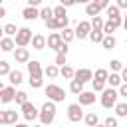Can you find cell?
Wrapping results in <instances>:
<instances>
[{
    "mask_svg": "<svg viewBox=\"0 0 127 127\" xmlns=\"http://www.w3.org/2000/svg\"><path fill=\"white\" fill-rule=\"evenodd\" d=\"M28 71H30V77H40V75H44V69H42V65H40V62H36V60H30L28 64Z\"/></svg>",
    "mask_w": 127,
    "mask_h": 127,
    "instance_id": "cell-12",
    "label": "cell"
},
{
    "mask_svg": "<svg viewBox=\"0 0 127 127\" xmlns=\"http://www.w3.org/2000/svg\"><path fill=\"white\" fill-rule=\"evenodd\" d=\"M109 65H111V71H113V73H115V71H121V69H123V64H121L119 60H111V62H109Z\"/></svg>",
    "mask_w": 127,
    "mask_h": 127,
    "instance_id": "cell-39",
    "label": "cell"
},
{
    "mask_svg": "<svg viewBox=\"0 0 127 127\" xmlns=\"http://www.w3.org/2000/svg\"><path fill=\"white\" fill-rule=\"evenodd\" d=\"M14 97H16V89L12 85H6L0 93V103H10V101H14Z\"/></svg>",
    "mask_w": 127,
    "mask_h": 127,
    "instance_id": "cell-13",
    "label": "cell"
},
{
    "mask_svg": "<svg viewBox=\"0 0 127 127\" xmlns=\"http://www.w3.org/2000/svg\"><path fill=\"white\" fill-rule=\"evenodd\" d=\"M4 16H6V8H4V6H0V18H4Z\"/></svg>",
    "mask_w": 127,
    "mask_h": 127,
    "instance_id": "cell-52",
    "label": "cell"
},
{
    "mask_svg": "<svg viewBox=\"0 0 127 127\" xmlns=\"http://www.w3.org/2000/svg\"><path fill=\"white\" fill-rule=\"evenodd\" d=\"M22 18H24V20H36V18H40V12H38L36 8L26 6V8L22 10Z\"/></svg>",
    "mask_w": 127,
    "mask_h": 127,
    "instance_id": "cell-17",
    "label": "cell"
},
{
    "mask_svg": "<svg viewBox=\"0 0 127 127\" xmlns=\"http://www.w3.org/2000/svg\"><path fill=\"white\" fill-rule=\"evenodd\" d=\"M91 85H93V93H95V91H103L107 83L105 81H99V79H91Z\"/></svg>",
    "mask_w": 127,
    "mask_h": 127,
    "instance_id": "cell-37",
    "label": "cell"
},
{
    "mask_svg": "<svg viewBox=\"0 0 127 127\" xmlns=\"http://www.w3.org/2000/svg\"><path fill=\"white\" fill-rule=\"evenodd\" d=\"M117 93H119L121 97H127V83H121L119 89H117Z\"/></svg>",
    "mask_w": 127,
    "mask_h": 127,
    "instance_id": "cell-45",
    "label": "cell"
},
{
    "mask_svg": "<svg viewBox=\"0 0 127 127\" xmlns=\"http://www.w3.org/2000/svg\"><path fill=\"white\" fill-rule=\"evenodd\" d=\"M54 10V18H65L67 14H65V8L60 4V6H56V8H52Z\"/></svg>",
    "mask_w": 127,
    "mask_h": 127,
    "instance_id": "cell-35",
    "label": "cell"
},
{
    "mask_svg": "<svg viewBox=\"0 0 127 127\" xmlns=\"http://www.w3.org/2000/svg\"><path fill=\"white\" fill-rule=\"evenodd\" d=\"M67 119H69L71 123H79V121L83 119V109H81V105H77V103L67 105Z\"/></svg>",
    "mask_w": 127,
    "mask_h": 127,
    "instance_id": "cell-6",
    "label": "cell"
},
{
    "mask_svg": "<svg viewBox=\"0 0 127 127\" xmlns=\"http://www.w3.org/2000/svg\"><path fill=\"white\" fill-rule=\"evenodd\" d=\"M69 91L75 93V95H79V93L83 91V83H79L77 79H71V81H69Z\"/></svg>",
    "mask_w": 127,
    "mask_h": 127,
    "instance_id": "cell-29",
    "label": "cell"
},
{
    "mask_svg": "<svg viewBox=\"0 0 127 127\" xmlns=\"http://www.w3.org/2000/svg\"><path fill=\"white\" fill-rule=\"evenodd\" d=\"M119 75H121V81H123V83H127V67H123Z\"/></svg>",
    "mask_w": 127,
    "mask_h": 127,
    "instance_id": "cell-49",
    "label": "cell"
},
{
    "mask_svg": "<svg viewBox=\"0 0 127 127\" xmlns=\"http://www.w3.org/2000/svg\"><path fill=\"white\" fill-rule=\"evenodd\" d=\"M107 75H109V71H107L105 67H99V69H95V73H93V79H99V81H107Z\"/></svg>",
    "mask_w": 127,
    "mask_h": 127,
    "instance_id": "cell-31",
    "label": "cell"
},
{
    "mask_svg": "<svg viewBox=\"0 0 127 127\" xmlns=\"http://www.w3.org/2000/svg\"><path fill=\"white\" fill-rule=\"evenodd\" d=\"M34 127H42V125H34Z\"/></svg>",
    "mask_w": 127,
    "mask_h": 127,
    "instance_id": "cell-57",
    "label": "cell"
},
{
    "mask_svg": "<svg viewBox=\"0 0 127 127\" xmlns=\"http://www.w3.org/2000/svg\"><path fill=\"white\" fill-rule=\"evenodd\" d=\"M30 42H32V30L30 28H20L16 32V36H14V44L18 48H26Z\"/></svg>",
    "mask_w": 127,
    "mask_h": 127,
    "instance_id": "cell-4",
    "label": "cell"
},
{
    "mask_svg": "<svg viewBox=\"0 0 127 127\" xmlns=\"http://www.w3.org/2000/svg\"><path fill=\"white\" fill-rule=\"evenodd\" d=\"M64 42H62V36H60V32H52L48 38H46V46L48 48H52V50H60V46H62Z\"/></svg>",
    "mask_w": 127,
    "mask_h": 127,
    "instance_id": "cell-9",
    "label": "cell"
},
{
    "mask_svg": "<svg viewBox=\"0 0 127 127\" xmlns=\"http://www.w3.org/2000/svg\"><path fill=\"white\" fill-rule=\"evenodd\" d=\"M125 44H127V40H125Z\"/></svg>",
    "mask_w": 127,
    "mask_h": 127,
    "instance_id": "cell-58",
    "label": "cell"
},
{
    "mask_svg": "<svg viewBox=\"0 0 127 127\" xmlns=\"http://www.w3.org/2000/svg\"><path fill=\"white\" fill-rule=\"evenodd\" d=\"M91 30L93 32H103V24H105V20L101 18V16H95V18H91Z\"/></svg>",
    "mask_w": 127,
    "mask_h": 127,
    "instance_id": "cell-21",
    "label": "cell"
},
{
    "mask_svg": "<svg viewBox=\"0 0 127 127\" xmlns=\"http://www.w3.org/2000/svg\"><path fill=\"white\" fill-rule=\"evenodd\" d=\"M28 83H30L34 89H38V87H42V85H44V79H42V75H40V77H30V79H28Z\"/></svg>",
    "mask_w": 127,
    "mask_h": 127,
    "instance_id": "cell-36",
    "label": "cell"
},
{
    "mask_svg": "<svg viewBox=\"0 0 127 127\" xmlns=\"http://www.w3.org/2000/svg\"><path fill=\"white\" fill-rule=\"evenodd\" d=\"M73 4H75L73 0H62V6H64V8H67V6H73Z\"/></svg>",
    "mask_w": 127,
    "mask_h": 127,
    "instance_id": "cell-50",
    "label": "cell"
},
{
    "mask_svg": "<svg viewBox=\"0 0 127 127\" xmlns=\"http://www.w3.org/2000/svg\"><path fill=\"white\" fill-rule=\"evenodd\" d=\"M123 28H125V32H127V14H125V20H123Z\"/></svg>",
    "mask_w": 127,
    "mask_h": 127,
    "instance_id": "cell-53",
    "label": "cell"
},
{
    "mask_svg": "<svg viewBox=\"0 0 127 127\" xmlns=\"http://www.w3.org/2000/svg\"><path fill=\"white\" fill-rule=\"evenodd\" d=\"M115 44H117V40H115L113 36H103V40H101V46H103L105 50H113Z\"/></svg>",
    "mask_w": 127,
    "mask_h": 127,
    "instance_id": "cell-25",
    "label": "cell"
},
{
    "mask_svg": "<svg viewBox=\"0 0 127 127\" xmlns=\"http://www.w3.org/2000/svg\"><path fill=\"white\" fill-rule=\"evenodd\" d=\"M119 26H123V18H121V16H119V18H109V20H105V24H103V36H113V32H115Z\"/></svg>",
    "mask_w": 127,
    "mask_h": 127,
    "instance_id": "cell-5",
    "label": "cell"
},
{
    "mask_svg": "<svg viewBox=\"0 0 127 127\" xmlns=\"http://www.w3.org/2000/svg\"><path fill=\"white\" fill-rule=\"evenodd\" d=\"M22 113H24V119H26V121H34V119L40 115V111L36 109V105L30 103V101H26V103L22 105Z\"/></svg>",
    "mask_w": 127,
    "mask_h": 127,
    "instance_id": "cell-8",
    "label": "cell"
},
{
    "mask_svg": "<svg viewBox=\"0 0 127 127\" xmlns=\"http://www.w3.org/2000/svg\"><path fill=\"white\" fill-rule=\"evenodd\" d=\"M0 125H6V111H0Z\"/></svg>",
    "mask_w": 127,
    "mask_h": 127,
    "instance_id": "cell-51",
    "label": "cell"
},
{
    "mask_svg": "<svg viewBox=\"0 0 127 127\" xmlns=\"http://www.w3.org/2000/svg\"><path fill=\"white\" fill-rule=\"evenodd\" d=\"M2 32L6 34V38H14L18 28H16V24H6V26H2Z\"/></svg>",
    "mask_w": 127,
    "mask_h": 127,
    "instance_id": "cell-28",
    "label": "cell"
},
{
    "mask_svg": "<svg viewBox=\"0 0 127 127\" xmlns=\"http://www.w3.org/2000/svg\"><path fill=\"white\" fill-rule=\"evenodd\" d=\"M99 12H101V8H99V4H97V2H89V4L85 6V14H87V16H91V18L99 16Z\"/></svg>",
    "mask_w": 127,
    "mask_h": 127,
    "instance_id": "cell-18",
    "label": "cell"
},
{
    "mask_svg": "<svg viewBox=\"0 0 127 127\" xmlns=\"http://www.w3.org/2000/svg\"><path fill=\"white\" fill-rule=\"evenodd\" d=\"M44 75H46V77H50V79H54V77H58V75H60V67H56L54 64H50L48 67H44Z\"/></svg>",
    "mask_w": 127,
    "mask_h": 127,
    "instance_id": "cell-22",
    "label": "cell"
},
{
    "mask_svg": "<svg viewBox=\"0 0 127 127\" xmlns=\"http://www.w3.org/2000/svg\"><path fill=\"white\" fill-rule=\"evenodd\" d=\"M40 4H42V0H28V6L30 8H38Z\"/></svg>",
    "mask_w": 127,
    "mask_h": 127,
    "instance_id": "cell-47",
    "label": "cell"
},
{
    "mask_svg": "<svg viewBox=\"0 0 127 127\" xmlns=\"http://www.w3.org/2000/svg\"><path fill=\"white\" fill-rule=\"evenodd\" d=\"M89 32H91V24H89L87 20H81V22H77V28L73 30L75 38H79V40H85V38L89 36Z\"/></svg>",
    "mask_w": 127,
    "mask_h": 127,
    "instance_id": "cell-7",
    "label": "cell"
},
{
    "mask_svg": "<svg viewBox=\"0 0 127 127\" xmlns=\"http://www.w3.org/2000/svg\"><path fill=\"white\" fill-rule=\"evenodd\" d=\"M8 77H10V85L14 87V85H20L22 81H24V73L20 71V69H12L10 73H8Z\"/></svg>",
    "mask_w": 127,
    "mask_h": 127,
    "instance_id": "cell-15",
    "label": "cell"
},
{
    "mask_svg": "<svg viewBox=\"0 0 127 127\" xmlns=\"http://www.w3.org/2000/svg\"><path fill=\"white\" fill-rule=\"evenodd\" d=\"M14 60H16L18 64H28V62H30V52H28V48H16V50H14Z\"/></svg>",
    "mask_w": 127,
    "mask_h": 127,
    "instance_id": "cell-11",
    "label": "cell"
},
{
    "mask_svg": "<svg viewBox=\"0 0 127 127\" xmlns=\"http://www.w3.org/2000/svg\"><path fill=\"white\" fill-rule=\"evenodd\" d=\"M60 36H62V42H64V44H69V42L75 38V34H73V30H71V28L62 30V32H60Z\"/></svg>",
    "mask_w": 127,
    "mask_h": 127,
    "instance_id": "cell-23",
    "label": "cell"
},
{
    "mask_svg": "<svg viewBox=\"0 0 127 127\" xmlns=\"http://www.w3.org/2000/svg\"><path fill=\"white\" fill-rule=\"evenodd\" d=\"M117 97H119V93H117L113 87H105V89L101 91V105H103L105 109H111V107L117 105Z\"/></svg>",
    "mask_w": 127,
    "mask_h": 127,
    "instance_id": "cell-3",
    "label": "cell"
},
{
    "mask_svg": "<svg viewBox=\"0 0 127 127\" xmlns=\"http://www.w3.org/2000/svg\"><path fill=\"white\" fill-rule=\"evenodd\" d=\"M105 83H109L111 87H119V85H121L123 81H121V75H119V73H109V75H107V81H105Z\"/></svg>",
    "mask_w": 127,
    "mask_h": 127,
    "instance_id": "cell-24",
    "label": "cell"
},
{
    "mask_svg": "<svg viewBox=\"0 0 127 127\" xmlns=\"http://www.w3.org/2000/svg\"><path fill=\"white\" fill-rule=\"evenodd\" d=\"M87 38H89L93 44H101V40H103V32H93V30H91Z\"/></svg>",
    "mask_w": 127,
    "mask_h": 127,
    "instance_id": "cell-34",
    "label": "cell"
},
{
    "mask_svg": "<svg viewBox=\"0 0 127 127\" xmlns=\"http://www.w3.org/2000/svg\"><path fill=\"white\" fill-rule=\"evenodd\" d=\"M77 97H79L77 105H81V107H83V105H91V103H95V93H93V91H81Z\"/></svg>",
    "mask_w": 127,
    "mask_h": 127,
    "instance_id": "cell-14",
    "label": "cell"
},
{
    "mask_svg": "<svg viewBox=\"0 0 127 127\" xmlns=\"http://www.w3.org/2000/svg\"><path fill=\"white\" fill-rule=\"evenodd\" d=\"M58 20V30H65L67 28V22H69V18L65 16V18H56Z\"/></svg>",
    "mask_w": 127,
    "mask_h": 127,
    "instance_id": "cell-42",
    "label": "cell"
},
{
    "mask_svg": "<svg viewBox=\"0 0 127 127\" xmlns=\"http://www.w3.org/2000/svg\"><path fill=\"white\" fill-rule=\"evenodd\" d=\"M14 48H16L14 38H2V40H0V50H2V52H12Z\"/></svg>",
    "mask_w": 127,
    "mask_h": 127,
    "instance_id": "cell-19",
    "label": "cell"
},
{
    "mask_svg": "<svg viewBox=\"0 0 127 127\" xmlns=\"http://www.w3.org/2000/svg\"><path fill=\"white\" fill-rule=\"evenodd\" d=\"M103 125H105V127H119V123H117V117H111V115L105 119V123H103Z\"/></svg>",
    "mask_w": 127,
    "mask_h": 127,
    "instance_id": "cell-43",
    "label": "cell"
},
{
    "mask_svg": "<svg viewBox=\"0 0 127 127\" xmlns=\"http://www.w3.org/2000/svg\"><path fill=\"white\" fill-rule=\"evenodd\" d=\"M32 48H34V50H44V48H46V36L34 34V36H32Z\"/></svg>",
    "mask_w": 127,
    "mask_h": 127,
    "instance_id": "cell-16",
    "label": "cell"
},
{
    "mask_svg": "<svg viewBox=\"0 0 127 127\" xmlns=\"http://www.w3.org/2000/svg\"><path fill=\"white\" fill-rule=\"evenodd\" d=\"M73 79H77L79 83H85V81H91L93 79V71L87 69V67H81V69H75L73 73Z\"/></svg>",
    "mask_w": 127,
    "mask_h": 127,
    "instance_id": "cell-10",
    "label": "cell"
},
{
    "mask_svg": "<svg viewBox=\"0 0 127 127\" xmlns=\"http://www.w3.org/2000/svg\"><path fill=\"white\" fill-rule=\"evenodd\" d=\"M83 121H85V127H95V125H99L97 113H85V115H83Z\"/></svg>",
    "mask_w": 127,
    "mask_h": 127,
    "instance_id": "cell-20",
    "label": "cell"
},
{
    "mask_svg": "<svg viewBox=\"0 0 127 127\" xmlns=\"http://www.w3.org/2000/svg\"><path fill=\"white\" fill-rule=\"evenodd\" d=\"M18 121V111L16 109H8L6 111V125H16Z\"/></svg>",
    "mask_w": 127,
    "mask_h": 127,
    "instance_id": "cell-27",
    "label": "cell"
},
{
    "mask_svg": "<svg viewBox=\"0 0 127 127\" xmlns=\"http://www.w3.org/2000/svg\"><path fill=\"white\" fill-rule=\"evenodd\" d=\"M115 115L117 117H127V103H117L115 105Z\"/></svg>",
    "mask_w": 127,
    "mask_h": 127,
    "instance_id": "cell-33",
    "label": "cell"
},
{
    "mask_svg": "<svg viewBox=\"0 0 127 127\" xmlns=\"http://www.w3.org/2000/svg\"><path fill=\"white\" fill-rule=\"evenodd\" d=\"M62 127H64V125H62Z\"/></svg>",
    "mask_w": 127,
    "mask_h": 127,
    "instance_id": "cell-59",
    "label": "cell"
},
{
    "mask_svg": "<svg viewBox=\"0 0 127 127\" xmlns=\"http://www.w3.org/2000/svg\"><path fill=\"white\" fill-rule=\"evenodd\" d=\"M40 18H42L44 22H48L50 18H54V10H52L50 6H44V8L40 10Z\"/></svg>",
    "mask_w": 127,
    "mask_h": 127,
    "instance_id": "cell-30",
    "label": "cell"
},
{
    "mask_svg": "<svg viewBox=\"0 0 127 127\" xmlns=\"http://www.w3.org/2000/svg\"><path fill=\"white\" fill-rule=\"evenodd\" d=\"M107 16H109V18H119V8L109 4V8H107Z\"/></svg>",
    "mask_w": 127,
    "mask_h": 127,
    "instance_id": "cell-40",
    "label": "cell"
},
{
    "mask_svg": "<svg viewBox=\"0 0 127 127\" xmlns=\"http://www.w3.org/2000/svg\"><path fill=\"white\" fill-rule=\"evenodd\" d=\"M12 69H10V64L6 60H0V75H8Z\"/></svg>",
    "mask_w": 127,
    "mask_h": 127,
    "instance_id": "cell-38",
    "label": "cell"
},
{
    "mask_svg": "<svg viewBox=\"0 0 127 127\" xmlns=\"http://www.w3.org/2000/svg\"><path fill=\"white\" fill-rule=\"evenodd\" d=\"M2 89H4V83H2V81H0V93H2Z\"/></svg>",
    "mask_w": 127,
    "mask_h": 127,
    "instance_id": "cell-54",
    "label": "cell"
},
{
    "mask_svg": "<svg viewBox=\"0 0 127 127\" xmlns=\"http://www.w3.org/2000/svg\"><path fill=\"white\" fill-rule=\"evenodd\" d=\"M38 117H40V125H42V127H44V125H50V123L54 121V117H56V103L46 101V103L42 105Z\"/></svg>",
    "mask_w": 127,
    "mask_h": 127,
    "instance_id": "cell-1",
    "label": "cell"
},
{
    "mask_svg": "<svg viewBox=\"0 0 127 127\" xmlns=\"http://www.w3.org/2000/svg\"><path fill=\"white\" fill-rule=\"evenodd\" d=\"M2 34H4V32H2V26H0V40H2Z\"/></svg>",
    "mask_w": 127,
    "mask_h": 127,
    "instance_id": "cell-55",
    "label": "cell"
},
{
    "mask_svg": "<svg viewBox=\"0 0 127 127\" xmlns=\"http://www.w3.org/2000/svg\"><path fill=\"white\" fill-rule=\"evenodd\" d=\"M46 95H48V101H52V103H60V101L65 99L64 87H60V85H56V83H50V85L46 87Z\"/></svg>",
    "mask_w": 127,
    "mask_h": 127,
    "instance_id": "cell-2",
    "label": "cell"
},
{
    "mask_svg": "<svg viewBox=\"0 0 127 127\" xmlns=\"http://www.w3.org/2000/svg\"><path fill=\"white\" fill-rule=\"evenodd\" d=\"M73 73H75V69L71 67V65H64V67H60V75H64L65 79H73Z\"/></svg>",
    "mask_w": 127,
    "mask_h": 127,
    "instance_id": "cell-26",
    "label": "cell"
},
{
    "mask_svg": "<svg viewBox=\"0 0 127 127\" xmlns=\"http://www.w3.org/2000/svg\"><path fill=\"white\" fill-rule=\"evenodd\" d=\"M67 50H69V48H67V44H62V46H60V50H58V54H65V56H67Z\"/></svg>",
    "mask_w": 127,
    "mask_h": 127,
    "instance_id": "cell-48",
    "label": "cell"
},
{
    "mask_svg": "<svg viewBox=\"0 0 127 127\" xmlns=\"http://www.w3.org/2000/svg\"><path fill=\"white\" fill-rule=\"evenodd\" d=\"M14 101H16V103L22 107V105L28 101V93H26V91H16V97H14Z\"/></svg>",
    "mask_w": 127,
    "mask_h": 127,
    "instance_id": "cell-32",
    "label": "cell"
},
{
    "mask_svg": "<svg viewBox=\"0 0 127 127\" xmlns=\"http://www.w3.org/2000/svg\"><path fill=\"white\" fill-rule=\"evenodd\" d=\"M95 127H105V125H95Z\"/></svg>",
    "mask_w": 127,
    "mask_h": 127,
    "instance_id": "cell-56",
    "label": "cell"
},
{
    "mask_svg": "<svg viewBox=\"0 0 127 127\" xmlns=\"http://www.w3.org/2000/svg\"><path fill=\"white\" fill-rule=\"evenodd\" d=\"M46 26H48L50 30H58V20H56V18H50V20L46 22Z\"/></svg>",
    "mask_w": 127,
    "mask_h": 127,
    "instance_id": "cell-44",
    "label": "cell"
},
{
    "mask_svg": "<svg viewBox=\"0 0 127 127\" xmlns=\"http://www.w3.org/2000/svg\"><path fill=\"white\" fill-rule=\"evenodd\" d=\"M119 10H127V0H117V4H115Z\"/></svg>",
    "mask_w": 127,
    "mask_h": 127,
    "instance_id": "cell-46",
    "label": "cell"
},
{
    "mask_svg": "<svg viewBox=\"0 0 127 127\" xmlns=\"http://www.w3.org/2000/svg\"><path fill=\"white\" fill-rule=\"evenodd\" d=\"M54 65H56V67H64V65H65V54H58Z\"/></svg>",
    "mask_w": 127,
    "mask_h": 127,
    "instance_id": "cell-41",
    "label": "cell"
}]
</instances>
